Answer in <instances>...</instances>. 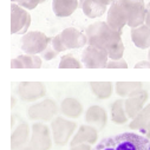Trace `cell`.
Instances as JSON below:
<instances>
[{
	"mask_svg": "<svg viewBox=\"0 0 150 150\" xmlns=\"http://www.w3.org/2000/svg\"><path fill=\"white\" fill-rule=\"evenodd\" d=\"M93 150H150V139L143 134L123 132L102 141Z\"/></svg>",
	"mask_w": 150,
	"mask_h": 150,
	"instance_id": "6da1fadb",
	"label": "cell"
},
{
	"mask_svg": "<svg viewBox=\"0 0 150 150\" xmlns=\"http://www.w3.org/2000/svg\"><path fill=\"white\" fill-rule=\"evenodd\" d=\"M85 34L88 37V45L104 49L106 51L122 42V32L112 30L106 21H96L89 25Z\"/></svg>",
	"mask_w": 150,
	"mask_h": 150,
	"instance_id": "7a4b0ae2",
	"label": "cell"
},
{
	"mask_svg": "<svg viewBox=\"0 0 150 150\" xmlns=\"http://www.w3.org/2000/svg\"><path fill=\"white\" fill-rule=\"evenodd\" d=\"M51 131L53 142L58 146H64L71 142L72 136L77 129V123L63 116H57L51 122Z\"/></svg>",
	"mask_w": 150,
	"mask_h": 150,
	"instance_id": "3957f363",
	"label": "cell"
},
{
	"mask_svg": "<svg viewBox=\"0 0 150 150\" xmlns=\"http://www.w3.org/2000/svg\"><path fill=\"white\" fill-rule=\"evenodd\" d=\"M51 40L40 31H28L21 37V50L27 54H42L51 45Z\"/></svg>",
	"mask_w": 150,
	"mask_h": 150,
	"instance_id": "277c9868",
	"label": "cell"
},
{
	"mask_svg": "<svg viewBox=\"0 0 150 150\" xmlns=\"http://www.w3.org/2000/svg\"><path fill=\"white\" fill-rule=\"evenodd\" d=\"M58 114V105L51 98H45L32 104L27 110V116L34 122H52Z\"/></svg>",
	"mask_w": 150,
	"mask_h": 150,
	"instance_id": "5b68a950",
	"label": "cell"
},
{
	"mask_svg": "<svg viewBox=\"0 0 150 150\" xmlns=\"http://www.w3.org/2000/svg\"><path fill=\"white\" fill-rule=\"evenodd\" d=\"M30 144L35 150H50L53 145L51 128L43 122H34L31 127Z\"/></svg>",
	"mask_w": 150,
	"mask_h": 150,
	"instance_id": "8992f818",
	"label": "cell"
},
{
	"mask_svg": "<svg viewBox=\"0 0 150 150\" xmlns=\"http://www.w3.org/2000/svg\"><path fill=\"white\" fill-rule=\"evenodd\" d=\"M129 17L128 12L122 3V0H115L108 10L106 23L108 25L117 32H122L124 26H128Z\"/></svg>",
	"mask_w": 150,
	"mask_h": 150,
	"instance_id": "52a82bcc",
	"label": "cell"
},
{
	"mask_svg": "<svg viewBox=\"0 0 150 150\" xmlns=\"http://www.w3.org/2000/svg\"><path fill=\"white\" fill-rule=\"evenodd\" d=\"M31 14L17 3L11 4V33L25 34L31 26Z\"/></svg>",
	"mask_w": 150,
	"mask_h": 150,
	"instance_id": "ba28073f",
	"label": "cell"
},
{
	"mask_svg": "<svg viewBox=\"0 0 150 150\" xmlns=\"http://www.w3.org/2000/svg\"><path fill=\"white\" fill-rule=\"evenodd\" d=\"M109 60L106 50L92 45H88L82 53V63L88 69H105Z\"/></svg>",
	"mask_w": 150,
	"mask_h": 150,
	"instance_id": "9c48e42d",
	"label": "cell"
},
{
	"mask_svg": "<svg viewBox=\"0 0 150 150\" xmlns=\"http://www.w3.org/2000/svg\"><path fill=\"white\" fill-rule=\"evenodd\" d=\"M17 95L23 102H35L46 96V86L42 82H20Z\"/></svg>",
	"mask_w": 150,
	"mask_h": 150,
	"instance_id": "30bf717a",
	"label": "cell"
},
{
	"mask_svg": "<svg viewBox=\"0 0 150 150\" xmlns=\"http://www.w3.org/2000/svg\"><path fill=\"white\" fill-rule=\"evenodd\" d=\"M122 3L128 12L129 27L134 28L145 24L146 5L144 3V0H122Z\"/></svg>",
	"mask_w": 150,
	"mask_h": 150,
	"instance_id": "8fae6325",
	"label": "cell"
},
{
	"mask_svg": "<svg viewBox=\"0 0 150 150\" xmlns=\"http://www.w3.org/2000/svg\"><path fill=\"white\" fill-rule=\"evenodd\" d=\"M62 40L67 50L81 49L88 45V37L77 27H66L60 32Z\"/></svg>",
	"mask_w": 150,
	"mask_h": 150,
	"instance_id": "7c38bea8",
	"label": "cell"
},
{
	"mask_svg": "<svg viewBox=\"0 0 150 150\" xmlns=\"http://www.w3.org/2000/svg\"><path fill=\"white\" fill-rule=\"evenodd\" d=\"M148 98H149L148 91H145L144 89L135 92L128 98H124V106H125V111L129 120L135 118L142 111V109L145 106Z\"/></svg>",
	"mask_w": 150,
	"mask_h": 150,
	"instance_id": "4fadbf2b",
	"label": "cell"
},
{
	"mask_svg": "<svg viewBox=\"0 0 150 150\" xmlns=\"http://www.w3.org/2000/svg\"><path fill=\"white\" fill-rule=\"evenodd\" d=\"M98 141V130L89 124L81 125L77 129V132L73 135L70 145L76 146L78 144H90L93 145Z\"/></svg>",
	"mask_w": 150,
	"mask_h": 150,
	"instance_id": "5bb4252c",
	"label": "cell"
},
{
	"mask_svg": "<svg viewBox=\"0 0 150 150\" xmlns=\"http://www.w3.org/2000/svg\"><path fill=\"white\" fill-rule=\"evenodd\" d=\"M85 122L96 128L98 131L103 130L108 123V114L104 108L99 105H91L85 111Z\"/></svg>",
	"mask_w": 150,
	"mask_h": 150,
	"instance_id": "9a60e30c",
	"label": "cell"
},
{
	"mask_svg": "<svg viewBox=\"0 0 150 150\" xmlns=\"http://www.w3.org/2000/svg\"><path fill=\"white\" fill-rule=\"evenodd\" d=\"M31 139V128L27 123L21 122L17 125V128L12 131L11 135V149L18 150L27 144H30Z\"/></svg>",
	"mask_w": 150,
	"mask_h": 150,
	"instance_id": "2e32d148",
	"label": "cell"
},
{
	"mask_svg": "<svg viewBox=\"0 0 150 150\" xmlns=\"http://www.w3.org/2000/svg\"><path fill=\"white\" fill-rule=\"evenodd\" d=\"M83 104L73 97H66L62 100L59 111L60 114L69 120H77L83 114Z\"/></svg>",
	"mask_w": 150,
	"mask_h": 150,
	"instance_id": "e0dca14e",
	"label": "cell"
},
{
	"mask_svg": "<svg viewBox=\"0 0 150 150\" xmlns=\"http://www.w3.org/2000/svg\"><path fill=\"white\" fill-rule=\"evenodd\" d=\"M79 8L88 18L95 19L102 17L106 12L108 6L102 0H79Z\"/></svg>",
	"mask_w": 150,
	"mask_h": 150,
	"instance_id": "ac0fdd59",
	"label": "cell"
},
{
	"mask_svg": "<svg viewBox=\"0 0 150 150\" xmlns=\"http://www.w3.org/2000/svg\"><path fill=\"white\" fill-rule=\"evenodd\" d=\"M131 40L141 50L150 49V27L145 24L131 28Z\"/></svg>",
	"mask_w": 150,
	"mask_h": 150,
	"instance_id": "d6986e66",
	"label": "cell"
},
{
	"mask_svg": "<svg viewBox=\"0 0 150 150\" xmlns=\"http://www.w3.org/2000/svg\"><path fill=\"white\" fill-rule=\"evenodd\" d=\"M79 7V0H52V11L59 18L70 17Z\"/></svg>",
	"mask_w": 150,
	"mask_h": 150,
	"instance_id": "ffe728a7",
	"label": "cell"
},
{
	"mask_svg": "<svg viewBox=\"0 0 150 150\" xmlns=\"http://www.w3.org/2000/svg\"><path fill=\"white\" fill-rule=\"evenodd\" d=\"M91 92L98 99H108L114 93V84L111 82H90L89 83Z\"/></svg>",
	"mask_w": 150,
	"mask_h": 150,
	"instance_id": "44dd1931",
	"label": "cell"
},
{
	"mask_svg": "<svg viewBox=\"0 0 150 150\" xmlns=\"http://www.w3.org/2000/svg\"><path fill=\"white\" fill-rule=\"evenodd\" d=\"M111 121L116 124H125L129 121L127 115L125 106H124V98L116 99L111 105Z\"/></svg>",
	"mask_w": 150,
	"mask_h": 150,
	"instance_id": "7402d4cb",
	"label": "cell"
},
{
	"mask_svg": "<svg viewBox=\"0 0 150 150\" xmlns=\"http://www.w3.org/2000/svg\"><path fill=\"white\" fill-rule=\"evenodd\" d=\"M143 89L142 82H117L115 84V91L121 98H128L135 92Z\"/></svg>",
	"mask_w": 150,
	"mask_h": 150,
	"instance_id": "603a6c76",
	"label": "cell"
},
{
	"mask_svg": "<svg viewBox=\"0 0 150 150\" xmlns=\"http://www.w3.org/2000/svg\"><path fill=\"white\" fill-rule=\"evenodd\" d=\"M150 123V104H146L139 114L132 118L129 123V128L131 130L143 131Z\"/></svg>",
	"mask_w": 150,
	"mask_h": 150,
	"instance_id": "cb8c5ba5",
	"label": "cell"
},
{
	"mask_svg": "<svg viewBox=\"0 0 150 150\" xmlns=\"http://www.w3.org/2000/svg\"><path fill=\"white\" fill-rule=\"evenodd\" d=\"M24 65V69H40L43 65V59L38 54H20L17 57Z\"/></svg>",
	"mask_w": 150,
	"mask_h": 150,
	"instance_id": "d4e9b609",
	"label": "cell"
},
{
	"mask_svg": "<svg viewBox=\"0 0 150 150\" xmlns=\"http://www.w3.org/2000/svg\"><path fill=\"white\" fill-rule=\"evenodd\" d=\"M83 63L72 54H64L59 62V69H82Z\"/></svg>",
	"mask_w": 150,
	"mask_h": 150,
	"instance_id": "484cf974",
	"label": "cell"
},
{
	"mask_svg": "<svg viewBox=\"0 0 150 150\" xmlns=\"http://www.w3.org/2000/svg\"><path fill=\"white\" fill-rule=\"evenodd\" d=\"M124 44L123 42H120L116 46L111 47L110 50H108V54H109V59L110 60H117V59H122L123 54H124Z\"/></svg>",
	"mask_w": 150,
	"mask_h": 150,
	"instance_id": "4316f807",
	"label": "cell"
},
{
	"mask_svg": "<svg viewBox=\"0 0 150 150\" xmlns=\"http://www.w3.org/2000/svg\"><path fill=\"white\" fill-rule=\"evenodd\" d=\"M51 46H52V49H53L56 52H58V53H62V52H64V51H66V50H67V49L65 47V45H64L63 40H62L60 33H59V34H57V35H54V37H52Z\"/></svg>",
	"mask_w": 150,
	"mask_h": 150,
	"instance_id": "83f0119b",
	"label": "cell"
},
{
	"mask_svg": "<svg viewBox=\"0 0 150 150\" xmlns=\"http://www.w3.org/2000/svg\"><path fill=\"white\" fill-rule=\"evenodd\" d=\"M17 4L23 8L30 11V10H34L39 4H42V0H19Z\"/></svg>",
	"mask_w": 150,
	"mask_h": 150,
	"instance_id": "f1b7e54d",
	"label": "cell"
},
{
	"mask_svg": "<svg viewBox=\"0 0 150 150\" xmlns=\"http://www.w3.org/2000/svg\"><path fill=\"white\" fill-rule=\"evenodd\" d=\"M105 69H128V63L123 58L117 60H109Z\"/></svg>",
	"mask_w": 150,
	"mask_h": 150,
	"instance_id": "f546056e",
	"label": "cell"
},
{
	"mask_svg": "<svg viewBox=\"0 0 150 150\" xmlns=\"http://www.w3.org/2000/svg\"><path fill=\"white\" fill-rule=\"evenodd\" d=\"M57 54H58V52H56L53 49H52V46H51V49H46L43 53H42V56H43V58H45V60H51V59H53L54 57H57Z\"/></svg>",
	"mask_w": 150,
	"mask_h": 150,
	"instance_id": "4dcf8cb0",
	"label": "cell"
},
{
	"mask_svg": "<svg viewBox=\"0 0 150 150\" xmlns=\"http://www.w3.org/2000/svg\"><path fill=\"white\" fill-rule=\"evenodd\" d=\"M135 69H150V62L149 60H141L137 64H135Z\"/></svg>",
	"mask_w": 150,
	"mask_h": 150,
	"instance_id": "1f68e13d",
	"label": "cell"
},
{
	"mask_svg": "<svg viewBox=\"0 0 150 150\" xmlns=\"http://www.w3.org/2000/svg\"><path fill=\"white\" fill-rule=\"evenodd\" d=\"M70 150H92V145H90V144H78L76 146H71Z\"/></svg>",
	"mask_w": 150,
	"mask_h": 150,
	"instance_id": "d6a6232c",
	"label": "cell"
},
{
	"mask_svg": "<svg viewBox=\"0 0 150 150\" xmlns=\"http://www.w3.org/2000/svg\"><path fill=\"white\" fill-rule=\"evenodd\" d=\"M11 67L12 69H24V65L18 58H13L11 60Z\"/></svg>",
	"mask_w": 150,
	"mask_h": 150,
	"instance_id": "836d02e7",
	"label": "cell"
},
{
	"mask_svg": "<svg viewBox=\"0 0 150 150\" xmlns=\"http://www.w3.org/2000/svg\"><path fill=\"white\" fill-rule=\"evenodd\" d=\"M145 25L150 27V1L146 4V14H145Z\"/></svg>",
	"mask_w": 150,
	"mask_h": 150,
	"instance_id": "e575fe53",
	"label": "cell"
},
{
	"mask_svg": "<svg viewBox=\"0 0 150 150\" xmlns=\"http://www.w3.org/2000/svg\"><path fill=\"white\" fill-rule=\"evenodd\" d=\"M141 134H143L144 136H146V137L150 139V123H149V125H148L143 131H141Z\"/></svg>",
	"mask_w": 150,
	"mask_h": 150,
	"instance_id": "d590c367",
	"label": "cell"
},
{
	"mask_svg": "<svg viewBox=\"0 0 150 150\" xmlns=\"http://www.w3.org/2000/svg\"><path fill=\"white\" fill-rule=\"evenodd\" d=\"M18 150H35L31 144H27V145H25V146H23V148H19Z\"/></svg>",
	"mask_w": 150,
	"mask_h": 150,
	"instance_id": "8d00e7d4",
	"label": "cell"
},
{
	"mask_svg": "<svg viewBox=\"0 0 150 150\" xmlns=\"http://www.w3.org/2000/svg\"><path fill=\"white\" fill-rule=\"evenodd\" d=\"M102 1H103V3H104V4L106 5V6H110V5L112 4V3L115 1V0H102Z\"/></svg>",
	"mask_w": 150,
	"mask_h": 150,
	"instance_id": "74e56055",
	"label": "cell"
},
{
	"mask_svg": "<svg viewBox=\"0 0 150 150\" xmlns=\"http://www.w3.org/2000/svg\"><path fill=\"white\" fill-rule=\"evenodd\" d=\"M14 103H16V98H14V97H12V108L14 106Z\"/></svg>",
	"mask_w": 150,
	"mask_h": 150,
	"instance_id": "f35d334b",
	"label": "cell"
},
{
	"mask_svg": "<svg viewBox=\"0 0 150 150\" xmlns=\"http://www.w3.org/2000/svg\"><path fill=\"white\" fill-rule=\"evenodd\" d=\"M148 60L150 62V49H149V52H148Z\"/></svg>",
	"mask_w": 150,
	"mask_h": 150,
	"instance_id": "ab89813d",
	"label": "cell"
},
{
	"mask_svg": "<svg viewBox=\"0 0 150 150\" xmlns=\"http://www.w3.org/2000/svg\"><path fill=\"white\" fill-rule=\"evenodd\" d=\"M11 1H12V3H18L19 0H11Z\"/></svg>",
	"mask_w": 150,
	"mask_h": 150,
	"instance_id": "60d3db41",
	"label": "cell"
},
{
	"mask_svg": "<svg viewBox=\"0 0 150 150\" xmlns=\"http://www.w3.org/2000/svg\"><path fill=\"white\" fill-rule=\"evenodd\" d=\"M44 1H45V0H42V3H44Z\"/></svg>",
	"mask_w": 150,
	"mask_h": 150,
	"instance_id": "b9f144b4",
	"label": "cell"
}]
</instances>
